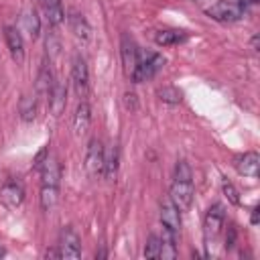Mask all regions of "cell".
<instances>
[{
  "label": "cell",
  "instance_id": "cell-26",
  "mask_svg": "<svg viewBox=\"0 0 260 260\" xmlns=\"http://www.w3.org/2000/svg\"><path fill=\"white\" fill-rule=\"evenodd\" d=\"M221 191H223V195L228 197V201H230L232 205H240V193H238V189H236L230 181H223Z\"/></svg>",
  "mask_w": 260,
  "mask_h": 260
},
{
  "label": "cell",
  "instance_id": "cell-17",
  "mask_svg": "<svg viewBox=\"0 0 260 260\" xmlns=\"http://www.w3.org/2000/svg\"><path fill=\"white\" fill-rule=\"evenodd\" d=\"M41 6H43V12L51 26H59L63 22L65 12L61 6V0H41Z\"/></svg>",
  "mask_w": 260,
  "mask_h": 260
},
{
  "label": "cell",
  "instance_id": "cell-13",
  "mask_svg": "<svg viewBox=\"0 0 260 260\" xmlns=\"http://www.w3.org/2000/svg\"><path fill=\"white\" fill-rule=\"evenodd\" d=\"M65 104H67V87L65 83L57 81L53 83L51 91H49V110L53 116H61L63 110H65Z\"/></svg>",
  "mask_w": 260,
  "mask_h": 260
},
{
  "label": "cell",
  "instance_id": "cell-15",
  "mask_svg": "<svg viewBox=\"0 0 260 260\" xmlns=\"http://www.w3.org/2000/svg\"><path fill=\"white\" fill-rule=\"evenodd\" d=\"M89 122H91V110H89L87 102H79V106L75 108V114H73L75 136H83L89 130Z\"/></svg>",
  "mask_w": 260,
  "mask_h": 260
},
{
  "label": "cell",
  "instance_id": "cell-25",
  "mask_svg": "<svg viewBox=\"0 0 260 260\" xmlns=\"http://www.w3.org/2000/svg\"><path fill=\"white\" fill-rule=\"evenodd\" d=\"M158 254H160V238L150 234L146 240V246H144V256L146 258H158Z\"/></svg>",
  "mask_w": 260,
  "mask_h": 260
},
{
  "label": "cell",
  "instance_id": "cell-19",
  "mask_svg": "<svg viewBox=\"0 0 260 260\" xmlns=\"http://www.w3.org/2000/svg\"><path fill=\"white\" fill-rule=\"evenodd\" d=\"M118 162H120V154H118V146H112L106 152V162H104V177L106 179H114L118 173Z\"/></svg>",
  "mask_w": 260,
  "mask_h": 260
},
{
  "label": "cell",
  "instance_id": "cell-5",
  "mask_svg": "<svg viewBox=\"0 0 260 260\" xmlns=\"http://www.w3.org/2000/svg\"><path fill=\"white\" fill-rule=\"evenodd\" d=\"M223 221H225V211H223V205L221 203H213L207 213H205V219H203V234H205V240L207 242H213L221 228H223Z\"/></svg>",
  "mask_w": 260,
  "mask_h": 260
},
{
  "label": "cell",
  "instance_id": "cell-9",
  "mask_svg": "<svg viewBox=\"0 0 260 260\" xmlns=\"http://www.w3.org/2000/svg\"><path fill=\"white\" fill-rule=\"evenodd\" d=\"M0 201L10 207V209H16L22 205L24 201V189L18 181H6L2 187H0Z\"/></svg>",
  "mask_w": 260,
  "mask_h": 260
},
{
  "label": "cell",
  "instance_id": "cell-3",
  "mask_svg": "<svg viewBox=\"0 0 260 260\" xmlns=\"http://www.w3.org/2000/svg\"><path fill=\"white\" fill-rule=\"evenodd\" d=\"M104 162H106V148L100 138H91L85 150V171L91 179H98L104 175Z\"/></svg>",
  "mask_w": 260,
  "mask_h": 260
},
{
  "label": "cell",
  "instance_id": "cell-18",
  "mask_svg": "<svg viewBox=\"0 0 260 260\" xmlns=\"http://www.w3.org/2000/svg\"><path fill=\"white\" fill-rule=\"evenodd\" d=\"M67 20H69L71 32H73L77 39H81V41H87V39H89V24H87V20H85L79 12L71 10L69 16H67Z\"/></svg>",
  "mask_w": 260,
  "mask_h": 260
},
{
  "label": "cell",
  "instance_id": "cell-20",
  "mask_svg": "<svg viewBox=\"0 0 260 260\" xmlns=\"http://www.w3.org/2000/svg\"><path fill=\"white\" fill-rule=\"evenodd\" d=\"M18 112L24 122H32L37 118V100L30 95H22L20 104H18Z\"/></svg>",
  "mask_w": 260,
  "mask_h": 260
},
{
  "label": "cell",
  "instance_id": "cell-27",
  "mask_svg": "<svg viewBox=\"0 0 260 260\" xmlns=\"http://www.w3.org/2000/svg\"><path fill=\"white\" fill-rule=\"evenodd\" d=\"M234 242H236V228H234V225H230V228H228V236H225V246H228V248H232V246H234Z\"/></svg>",
  "mask_w": 260,
  "mask_h": 260
},
{
  "label": "cell",
  "instance_id": "cell-1",
  "mask_svg": "<svg viewBox=\"0 0 260 260\" xmlns=\"http://www.w3.org/2000/svg\"><path fill=\"white\" fill-rule=\"evenodd\" d=\"M165 65V59L162 55L158 53H140L138 51V61H136V69L132 71V79L136 83L140 81H146L150 77H154Z\"/></svg>",
  "mask_w": 260,
  "mask_h": 260
},
{
  "label": "cell",
  "instance_id": "cell-22",
  "mask_svg": "<svg viewBox=\"0 0 260 260\" xmlns=\"http://www.w3.org/2000/svg\"><path fill=\"white\" fill-rule=\"evenodd\" d=\"M53 83H55V81H53L51 69H49L47 65H43L41 71H39V79H37V89H39V93H41V95H49Z\"/></svg>",
  "mask_w": 260,
  "mask_h": 260
},
{
  "label": "cell",
  "instance_id": "cell-24",
  "mask_svg": "<svg viewBox=\"0 0 260 260\" xmlns=\"http://www.w3.org/2000/svg\"><path fill=\"white\" fill-rule=\"evenodd\" d=\"M22 18H24V26H26L28 35H30L32 39H37L39 32H41V20H39V16H37V10H35V8H28Z\"/></svg>",
  "mask_w": 260,
  "mask_h": 260
},
{
  "label": "cell",
  "instance_id": "cell-2",
  "mask_svg": "<svg viewBox=\"0 0 260 260\" xmlns=\"http://www.w3.org/2000/svg\"><path fill=\"white\" fill-rule=\"evenodd\" d=\"M244 12H246V8L242 4H238L236 0H219L205 10V14L217 22H236L244 16Z\"/></svg>",
  "mask_w": 260,
  "mask_h": 260
},
{
  "label": "cell",
  "instance_id": "cell-12",
  "mask_svg": "<svg viewBox=\"0 0 260 260\" xmlns=\"http://www.w3.org/2000/svg\"><path fill=\"white\" fill-rule=\"evenodd\" d=\"M4 39H6V45H8V51H10L12 59L16 63H22V59H24V43H22V37L18 32V28L6 26L4 28Z\"/></svg>",
  "mask_w": 260,
  "mask_h": 260
},
{
  "label": "cell",
  "instance_id": "cell-21",
  "mask_svg": "<svg viewBox=\"0 0 260 260\" xmlns=\"http://www.w3.org/2000/svg\"><path fill=\"white\" fill-rule=\"evenodd\" d=\"M175 256H177L175 234H171V232L165 230V234L160 238V254H158V258H175Z\"/></svg>",
  "mask_w": 260,
  "mask_h": 260
},
{
  "label": "cell",
  "instance_id": "cell-23",
  "mask_svg": "<svg viewBox=\"0 0 260 260\" xmlns=\"http://www.w3.org/2000/svg\"><path fill=\"white\" fill-rule=\"evenodd\" d=\"M156 95H158V100L165 102V104H181V100H183L181 89H177V87H173V85H165V87L156 89Z\"/></svg>",
  "mask_w": 260,
  "mask_h": 260
},
{
  "label": "cell",
  "instance_id": "cell-11",
  "mask_svg": "<svg viewBox=\"0 0 260 260\" xmlns=\"http://www.w3.org/2000/svg\"><path fill=\"white\" fill-rule=\"evenodd\" d=\"M258 165H260V156L254 150L244 152V154H240V156L234 158L236 171L240 175H244V177H258Z\"/></svg>",
  "mask_w": 260,
  "mask_h": 260
},
{
  "label": "cell",
  "instance_id": "cell-7",
  "mask_svg": "<svg viewBox=\"0 0 260 260\" xmlns=\"http://www.w3.org/2000/svg\"><path fill=\"white\" fill-rule=\"evenodd\" d=\"M71 81L73 87L77 91L79 98H85L87 87H89V71H87V63L81 55L73 57V65H71Z\"/></svg>",
  "mask_w": 260,
  "mask_h": 260
},
{
  "label": "cell",
  "instance_id": "cell-29",
  "mask_svg": "<svg viewBox=\"0 0 260 260\" xmlns=\"http://www.w3.org/2000/svg\"><path fill=\"white\" fill-rule=\"evenodd\" d=\"M252 49H258V35H254L252 39Z\"/></svg>",
  "mask_w": 260,
  "mask_h": 260
},
{
  "label": "cell",
  "instance_id": "cell-28",
  "mask_svg": "<svg viewBox=\"0 0 260 260\" xmlns=\"http://www.w3.org/2000/svg\"><path fill=\"white\" fill-rule=\"evenodd\" d=\"M258 219H260V205H256V207L252 209V219H250V221H252V225H256V223H258Z\"/></svg>",
  "mask_w": 260,
  "mask_h": 260
},
{
  "label": "cell",
  "instance_id": "cell-10",
  "mask_svg": "<svg viewBox=\"0 0 260 260\" xmlns=\"http://www.w3.org/2000/svg\"><path fill=\"white\" fill-rule=\"evenodd\" d=\"M120 53H122L124 71L128 75H132V71L136 69V61H138V47H136V43L126 32L122 35V41H120Z\"/></svg>",
  "mask_w": 260,
  "mask_h": 260
},
{
  "label": "cell",
  "instance_id": "cell-14",
  "mask_svg": "<svg viewBox=\"0 0 260 260\" xmlns=\"http://www.w3.org/2000/svg\"><path fill=\"white\" fill-rule=\"evenodd\" d=\"M59 179H61V167L53 156H47L43 167H41V185L47 187H59Z\"/></svg>",
  "mask_w": 260,
  "mask_h": 260
},
{
  "label": "cell",
  "instance_id": "cell-4",
  "mask_svg": "<svg viewBox=\"0 0 260 260\" xmlns=\"http://www.w3.org/2000/svg\"><path fill=\"white\" fill-rule=\"evenodd\" d=\"M173 185H171V201L179 207V211H187L193 203V179H177L173 177Z\"/></svg>",
  "mask_w": 260,
  "mask_h": 260
},
{
  "label": "cell",
  "instance_id": "cell-16",
  "mask_svg": "<svg viewBox=\"0 0 260 260\" xmlns=\"http://www.w3.org/2000/svg\"><path fill=\"white\" fill-rule=\"evenodd\" d=\"M187 41V32L179 28H167V30H156L154 32V43L160 47H173Z\"/></svg>",
  "mask_w": 260,
  "mask_h": 260
},
{
  "label": "cell",
  "instance_id": "cell-30",
  "mask_svg": "<svg viewBox=\"0 0 260 260\" xmlns=\"http://www.w3.org/2000/svg\"><path fill=\"white\" fill-rule=\"evenodd\" d=\"M4 254H6V250H4V248H2V246H0V258H2V256H4Z\"/></svg>",
  "mask_w": 260,
  "mask_h": 260
},
{
  "label": "cell",
  "instance_id": "cell-8",
  "mask_svg": "<svg viewBox=\"0 0 260 260\" xmlns=\"http://www.w3.org/2000/svg\"><path fill=\"white\" fill-rule=\"evenodd\" d=\"M181 211H179V207L171 201V199H165V201H160V223H162V228L167 230V232H171V234H179V230H181V215H179Z\"/></svg>",
  "mask_w": 260,
  "mask_h": 260
},
{
  "label": "cell",
  "instance_id": "cell-6",
  "mask_svg": "<svg viewBox=\"0 0 260 260\" xmlns=\"http://www.w3.org/2000/svg\"><path fill=\"white\" fill-rule=\"evenodd\" d=\"M57 248H59V256H61V258H71V260H75V258L81 256V240H79L77 232H75L71 225L63 228Z\"/></svg>",
  "mask_w": 260,
  "mask_h": 260
}]
</instances>
